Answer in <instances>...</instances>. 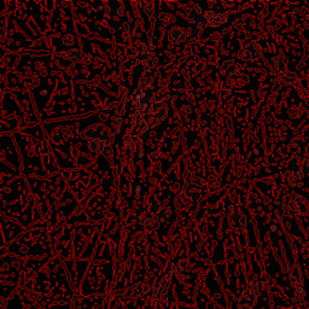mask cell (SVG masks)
Segmentation results:
<instances>
[{"mask_svg":"<svg viewBox=\"0 0 309 309\" xmlns=\"http://www.w3.org/2000/svg\"><path fill=\"white\" fill-rule=\"evenodd\" d=\"M263 286L261 283H253L243 291L242 296L238 300V309H255L259 294L261 293Z\"/></svg>","mask_w":309,"mask_h":309,"instance_id":"obj_1","label":"cell"},{"mask_svg":"<svg viewBox=\"0 0 309 309\" xmlns=\"http://www.w3.org/2000/svg\"><path fill=\"white\" fill-rule=\"evenodd\" d=\"M290 280L291 284H293L295 289L297 299H299L300 301H302L306 296V288H305V280H303L302 276V271L297 263L290 268Z\"/></svg>","mask_w":309,"mask_h":309,"instance_id":"obj_2","label":"cell"},{"mask_svg":"<svg viewBox=\"0 0 309 309\" xmlns=\"http://www.w3.org/2000/svg\"><path fill=\"white\" fill-rule=\"evenodd\" d=\"M285 175L288 181L290 182V185H299L301 182V180L303 178V173H302V164L297 161L296 158L293 159L288 163L286 165V170H285Z\"/></svg>","mask_w":309,"mask_h":309,"instance_id":"obj_3","label":"cell"},{"mask_svg":"<svg viewBox=\"0 0 309 309\" xmlns=\"http://www.w3.org/2000/svg\"><path fill=\"white\" fill-rule=\"evenodd\" d=\"M165 291H167L165 285L162 283H157L154 289L153 300H151L154 309H163V299H164Z\"/></svg>","mask_w":309,"mask_h":309,"instance_id":"obj_4","label":"cell"},{"mask_svg":"<svg viewBox=\"0 0 309 309\" xmlns=\"http://www.w3.org/2000/svg\"><path fill=\"white\" fill-rule=\"evenodd\" d=\"M149 290H150V284H149V283H137V284H134L132 288L128 289L127 293H126V297H133V299H136V297L144 296V295L149 293Z\"/></svg>","mask_w":309,"mask_h":309,"instance_id":"obj_5","label":"cell"},{"mask_svg":"<svg viewBox=\"0 0 309 309\" xmlns=\"http://www.w3.org/2000/svg\"><path fill=\"white\" fill-rule=\"evenodd\" d=\"M267 64L272 68V70L278 73L280 76H282L283 74L288 70L286 69V61L283 56H278V57H276V58L272 59V61H268Z\"/></svg>","mask_w":309,"mask_h":309,"instance_id":"obj_6","label":"cell"},{"mask_svg":"<svg viewBox=\"0 0 309 309\" xmlns=\"http://www.w3.org/2000/svg\"><path fill=\"white\" fill-rule=\"evenodd\" d=\"M290 150L296 157H303L306 154V144L301 139H295L290 145Z\"/></svg>","mask_w":309,"mask_h":309,"instance_id":"obj_7","label":"cell"},{"mask_svg":"<svg viewBox=\"0 0 309 309\" xmlns=\"http://www.w3.org/2000/svg\"><path fill=\"white\" fill-rule=\"evenodd\" d=\"M244 226H245L244 216L239 215V214H233V215L231 216V227L233 228L234 231L240 233V232L244 230Z\"/></svg>","mask_w":309,"mask_h":309,"instance_id":"obj_8","label":"cell"},{"mask_svg":"<svg viewBox=\"0 0 309 309\" xmlns=\"http://www.w3.org/2000/svg\"><path fill=\"white\" fill-rule=\"evenodd\" d=\"M289 239L291 240V244L294 245L295 249H297L299 251H301L303 255L309 256V247L307 244H306L305 242H303V240L294 238V237H291V238H289Z\"/></svg>","mask_w":309,"mask_h":309,"instance_id":"obj_9","label":"cell"},{"mask_svg":"<svg viewBox=\"0 0 309 309\" xmlns=\"http://www.w3.org/2000/svg\"><path fill=\"white\" fill-rule=\"evenodd\" d=\"M282 79L284 80V81L288 82V84H294V82L296 81L297 76H296V74L294 73V71L286 70L285 73L282 75Z\"/></svg>","mask_w":309,"mask_h":309,"instance_id":"obj_10","label":"cell"},{"mask_svg":"<svg viewBox=\"0 0 309 309\" xmlns=\"http://www.w3.org/2000/svg\"><path fill=\"white\" fill-rule=\"evenodd\" d=\"M307 27H309V17H308V19H307Z\"/></svg>","mask_w":309,"mask_h":309,"instance_id":"obj_11","label":"cell"}]
</instances>
